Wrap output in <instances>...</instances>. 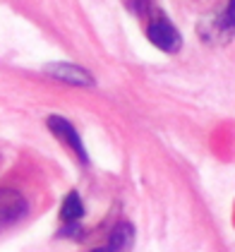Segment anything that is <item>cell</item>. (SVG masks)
<instances>
[{"label":"cell","mask_w":235,"mask_h":252,"mask_svg":"<svg viewBox=\"0 0 235 252\" xmlns=\"http://www.w3.org/2000/svg\"><path fill=\"white\" fill-rule=\"evenodd\" d=\"M82 216H84V204H82L79 194L72 190V192H67V197L62 199V207H60V221H62L65 226L75 228V223H77Z\"/></svg>","instance_id":"cell-6"},{"label":"cell","mask_w":235,"mask_h":252,"mask_svg":"<svg viewBox=\"0 0 235 252\" xmlns=\"http://www.w3.org/2000/svg\"><path fill=\"white\" fill-rule=\"evenodd\" d=\"M132 235H135V231H132V226L130 223H125V221H120L116 228H113V233H111V240H108V250H120V248H130L132 245Z\"/></svg>","instance_id":"cell-7"},{"label":"cell","mask_w":235,"mask_h":252,"mask_svg":"<svg viewBox=\"0 0 235 252\" xmlns=\"http://www.w3.org/2000/svg\"><path fill=\"white\" fill-rule=\"evenodd\" d=\"M209 41H231L235 36V0H228V5L223 7L221 15H216L214 20L206 24V34Z\"/></svg>","instance_id":"cell-4"},{"label":"cell","mask_w":235,"mask_h":252,"mask_svg":"<svg viewBox=\"0 0 235 252\" xmlns=\"http://www.w3.org/2000/svg\"><path fill=\"white\" fill-rule=\"evenodd\" d=\"M48 72L65 84H75V87H91L94 84V77L87 70H82L79 65H72V63H56V65L48 67Z\"/></svg>","instance_id":"cell-5"},{"label":"cell","mask_w":235,"mask_h":252,"mask_svg":"<svg viewBox=\"0 0 235 252\" xmlns=\"http://www.w3.org/2000/svg\"><path fill=\"white\" fill-rule=\"evenodd\" d=\"M130 5H132L135 12H139L144 17V24H147L144 34H147V39L151 41L156 48L166 51V53L180 51L182 36L177 34L176 24L168 20V15L158 5H154L151 0H130Z\"/></svg>","instance_id":"cell-1"},{"label":"cell","mask_w":235,"mask_h":252,"mask_svg":"<svg viewBox=\"0 0 235 252\" xmlns=\"http://www.w3.org/2000/svg\"><path fill=\"white\" fill-rule=\"evenodd\" d=\"M46 123H48L51 132L58 137V139H62V144H67V147L79 156L82 163H89V154H87V149H84V142H82V137H79V132L72 127L70 120H65V118H60V116H51Z\"/></svg>","instance_id":"cell-3"},{"label":"cell","mask_w":235,"mask_h":252,"mask_svg":"<svg viewBox=\"0 0 235 252\" xmlns=\"http://www.w3.org/2000/svg\"><path fill=\"white\" fill-rule=\"evenodd\" d=\"M29 214V202L27 197L10 185L0 188V233L15 223H20L22 219Z\"/></svg>","instance_id":"cell-2"}]
</instances>
